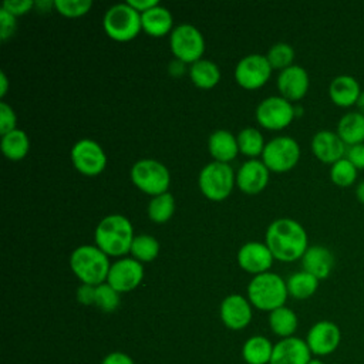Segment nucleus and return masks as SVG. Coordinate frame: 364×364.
Returning a JSON list of instances; mask_svg holds the SVG:
<instances>
[{"instance_id":"79ce46f5","label":"nucleus","mask_w":364,"mask_h":364,"mask_svg":"<svg viewBox=\"0 0 364 364\" xmlns=\"http://www.w3.org/2000/svg\"><path fill=\"white\" fill-rule=\"evenodd\" d=\"M346 158H347L357 169H364V142L347 146Z\"/></svg>"},{"instance_id":"b1692460","label":"nucleus","mask_w":364,"mask_h":364,"mask_svg":"<svg viewBox=\"0 0 364 364\" xmlns=\"http://www.w3.org/2000/svg\"><path fill=\"white\" fill-rule=\"evenodd\" d=\"M141 24H142V31H145L148 36L155 38L165 37L166 34H171L172 30L175 28L172 13L161 4H156L155 7L142 13Z\"/></svg>"},{"instance_id":"20e7f679","label":"nucleus","mask_w":364,"mask_h":364,"mask_svg":"<svg viewBox=\"0 0 364 364\" xmlns=\"http://www.w3.org/2000/svg\"><path fill=\"white\" fill-rule=\"evenodd\" d=\"M246 297L255 309L270 313L286 306L289 297L286 280L273 272L253 276L247 284Z\"/></svg>"},{"instance_id":"ea45409f","label":"nucleus","mask_w":364,"mask_h":364,"mask_svg":"<svg viewBox=\"0 0 364 364\" xmlns=\"http://www.w3.org/2000/svg\"><path fill=\"white\" fill-rule=\"evenodd\" d=\"M4 10H7L14 17H20L31 11L33 7H36V1L33 0H7L1 4Z\"/></svg>"},{"instance_id":"5701e85b","label":"nucleus","mask_w":364,"mask_h":364,"mask_svg":"<svg viewBox=\"0 0 364 364\" xmlns=\"http://www.w3.org/2000/svg\"><path fill=\"white\" fill-rule=\"evenodd\" d=\"M208 151L213 161L230 164L240 152L237 138L228 129H216L208 138Z\"/></svg>"},{"instance_id":"37998d69","label":"nucleus","mask_w":364,"mask_h":364,"mask_svg":"<svg viewBox=\"0 0 364 364\" xmlns=\"http://www.w3.org/2000/svg\"><path fill=\"white\" fill-rule=\"evenodd\" d=\"M101 364H135V361L127 353L112 351L102 358Z\"/></svg>"},{"instance_id":"72a5a7b5","label":"nucleus","mask_w":364,"mask_h":364,"mask_svg":"<svg viewBox=\"0 0 364 364\" xmlns=\"http://www.w3.org/2000/svg\"><path fill=\"white\" fill-rule=\"evenodd\" d=\"M264 55L273 70L282 71L294 64L293 61H294L296 53H294V48L289 43L279 41V43H274L267 50V53Z\"/></svg>"},{"instance_id":"6ab92c4d","label":"nucleus","mask_w":364,"mask_h":364,"mask_svg":"<svg viewBox=\"0 0 364 364\" xmlns=\"http://www.w3.org/2000/svg\"><path fill=\"white\" fill-rule=\"evenodd\" d=\"M313 155L323 164L333 165L346 156L347 145L336 131L320 129L317 131L310 142Z\"/></svg>"},{"instance_id":"e433bc0d","label":"nucleus","mask_w":364,"mask_h":364,"mask_svg":"<svg viewBox=\"0 0 364 364\" xmlns=\"http://www.w3.org/2000/svg\"><path fill=\"white\" fill-rule=\"evenodd\" d=\"M92 7L90 0H54V9L67 18H78L85 16Z\"/></svg>"},{"instance_id":"8fccbe9b","label":"nucleus","mask_w":364,"mask_h":364,"mask_svg":"<svg viewBox=\"0 0 364 364\" xmlns=\"http://www.w3.org/2000/svg\"><path fill=\"white\" fill-rule=\"evenodd\" d=\"M307 364H326L321 358H311Z\"/></svg>"},{"instance_id":"7c9ffc66","label":"nucleus","mask_w":364,"mask_h":364,"mask_svg":"<svg viewBox=\"0 0 364 364\" xmlns=\"http://www.w3.org/2000/svg\"><path fill=\"white\" fill-rule=\"evenodd\" d=\"M239 152L245 156H249L250 159H256L257 156H262L266 142L263 138V134L255 128V127H246L240 129L236 135Z\"/></svg>"},{"instance_id":"dca6fc26","label":"nucleus","mask_w":364,"mask_h":364,"mask_svg":"<svg viewBox=\"0 0 364 364\" xmlns=\"http://www.w3.org/2000/svg\"><path fill=\"white\" fill-rule=\"evenodd\" d=\"M219 316L223 326L229 330H243L250 324L253 318V306L247 297L232 293L222 300Z\"/></svg>"},{"instance_id":"1a4fd4ad","label":"nucleus","mask_w":364,"mask_h":364,"mask_svg":"<svg viewBox=\"0 0 364 364\" xmlns=\"http://www.w3.org/2000/svg\"><path fill=\"white\" fill-rule=\"evenodd\" d=\"M300 155V145L293 136L279 135L266 142L262 161L270 172L284 173L299 164Z\"/></svg>"},{"instance_id":"9b49d317","label":"nucleus","mask_w":364,"mask_h":364,"mask_svg":"<svg viewBox=\"0 0 364 364\" xmlns=\"http://www.w3.org/2000/svg\"><path fill=\"white\" fill-rule=\"evenodd\" d=\"M273 73L266 55L253 53L242 57L233 71L235 81L239 87L247 91L259 90L267 84Z\"/></svg>"},{"instance_id":"aec40b11","label":"nucleus","mask_w":364,"mask_h":364,"mask_svg":"<svg viewBox=\"0 0 364 364\" xmlns=\"http://www.w3.org/2000/svg\"><path fill=\"white\" fill-rule=\"evenodd\" d=\"M311 358L306 340L293 336L274 343L270 364H307Z\"/></svg>"},{"instance_id":"7ed1b4c3","label":"nucleus","mask_w":364,"mask_h":364,"mask_svg":"<svg viewBox=\"0 0 364 364\" xmlns=\"http://www.w3.org/2000/svg\"><path fill=\"white\" fill-rule=\"evenodd\" d=\"M70 269L82 284L98 286L107 282L111 267L109 256H107L95 245H81L70 255Z\"/></svg>"},{"instance_id":"0eeeda50","label":"nucleus","mask_w":364,"mask_h":364,"mask_svg":"<svg viewBox=\"0 0 364 364\" xmlns=\"http://www.w3.org/2000/svg\"><path fill=\"white\" fill-rule=\"evenodd\" d=\"M102 28L114 41H131L142 31L141 14L128 3H117L105 11L102 17Z\"/></svg>"},{"instance_id":"f03ea898","label":"nucleus","mask_w":364,"mask_h":364,"mask_svg":"<svg viewBox=\"0 0 364 364\" xmlns=\"http://www.w3.org/2000/svg\"><path fill=\"white\" fill-rule=\"evenodd\" d=\"M135 237L131 220L121 213L104 216L94 230L95 246L109 257H124L131 250Z\"/></svg>"},{"instance_id":"9d476101","label":"nucleus","mask_w":364,"mask_h":364,"mask_svg":"<svg viewBox=\"0 0 364 364\" xmlns=\"http://www.w3.org/2000/svg\"><path fill=\"white\" fill-rule=\"evenodd\" d=\"M255 118L267 131H282L296 118V105L282 95H270L257 104Z\"/></svg>"},{"instance_id":"2f4dec72","label":"nucleus","mask_w":364,"mask_h":364,"mask_svg":"<svg viewBox=\"0 0 364 364\" xmlns=\"http://www.w3.org/2000/svg\"><path fill=\"white\" fill-rule=\"evenodd\" d=\"M148 218L154 223H166L175 213V198L171 192L152 196L146 206Z\"/></svg>"},{"instance_id":"c756f323","label":"nucleus","mask_w":364,"mask_h":364,"mask_svg":"<svg viewBox=\"0 0 364 364\" xmlns=\"http://www.w3.org/2000/svg\"><path fill=\"white\" fill-rule=\"evenodd\" d=\"M318 279L313 274L307 273L306 270H299L290 274L286 280L289 296L296 300H306L310 299L318 289Z\"/></svg>"},{"instance_id":"cd10ccee","label":"nucleus","mask_w":364,"mask_h":364,"mask_svg":"<svg viewBox=\"0 0 364 364\" xmlns=\"http://www.w3.org/2000/svg\"><path fill=\"white\" fill-rule=\"evenodd\" d=\"M267 321H269V327H270L272 333L280 338L293 337L299 327L297 314L294 313V310H291L287 306H282V307L270 311Z\"/></svg>"},{"instance_id":"09e8293b","label":"nucleus","mask_w":364,"mask_h":364,"mask_svg":"<svg viewBox=\"0 0 364 364\" xmlns=\"http://www.w3.org/2000/svg\"><path fill=\"white\" fill-rule=\"evenodd\" d=\"M355 107H357V111H360L361 114H364V90L361 91L357 102H355Z\"/></svg>"},{"instance_id":"f257e3e1","label":"nucleus","mask_w":364,"mask_h":364,"mask_svg":"<svg viewBox=\"0 0 364 364\" xmlns=\"http://www.w3.org/2000/svg\"><path fill=\"white\" fill-rule=\"evenodd\" d=\"M264 243L274 260L290 263L301 259L309 247V235L304 226L291 218L274 219L266 229Z\"/></svg>"},{"instance_id":"49530a36","label":"nucleus","mask_w":364,"mask_h":364,"mask_svg":"<svg viewBox=\"0 0 364 364\" xmlns=\"http://www.w3.org/2000/svg\"><path fill=\"white\" fill-rule=\"evenodd\" d=\"M7 91H9V78H7L6 73L1 71L0 73V97L4 98Z\"/></svg>"},{"instance_id":"473e14b6","label":"nucleus","mask_w":364,"mask_h":364,"mask_svg":"<svg viewBox=\"0 0 364 364\" xmlns=\"http://www.w3.org/2000/svg\"><path fill=\"white\" fill-rule=\"evenodd\" d=\"M159 249L161 246L155 236L148 233H141V235H135L131 245L129 255L131 257H134L135 260L144 264V263L154 262L159 255Z\"/></svg>"},{"instance_id":"de8ad7c7","label":"nucleus","mask_w":364,"mask_h":364,"mask_svg":"<svg viewBox=\"0 0 364 364\" xmlns=\"http://www.w3.org/2000/svg\"><path fill=\"white\" fill-rule=\"evenodd\" d=\"M355 198L364 205V181L357 183V186H355Z\"/></svg>"},{"instance_id":"c9c22d12","label":"nucleus","mask_w":364,"mask_h":364,"mask_svg":"<svg viewBox=\"0 0 364 364\" xmlns=\"http://www.w3.org/2000/svg\"><path fill=\"white\" fill-rule=\"evenodd\" d=\"M121 293L111 287L107 282L95 286V303L94 306L104 313H112L119 307Z\"/></svg>"},{"instance_id":"58836bf2","label":"nucleus","mask_w":364,"mask_h":364,"mask_svg":"<svg viewBox=\"0 0 364 364\" xmlns=\"http://www.w3.org/2000/svg\"><path fill=\"white\" fill-rule=\"evenodd\" d=\"M17 28V17L10 14L3 7L0 9V40L7 41L14 36Z\"/></svg>"},{"instance_id":"4c0bfd02","label":"nucleus","mask_w":364,"mask_h":364,"mask_svg":"<svg viewBox=\"0 0 364 364\" xmlns=\"http://www.w3.org/2000/svg\"><path fill=\"white\" fill-rule=\"evenodd\" d=\"M17 128V114L6 101L0 102V134L4 135Z\"/></svg>"},{"instance_id":"39448f33","label":"nucleus","mask_w":364,"mask_h":364,"mask_svg":"<svg viewBox=\"0 0 364 364\" xmlns=\"http://www.w3.org/2000/svg\"><path fill=\"white\" fill-rule=\"evenodd\" d=\"M235 185L236 172L230 164L212 161L206 164L198 175V186L200 193L212 202H222L228 199Z\"/></svg>"},{"instance_id":"a211bd4d","label":"nucleus","mask_w":364,"mask_h":364,"mask_svg":"<svg viewBox=\"0 0 364 364\" xmlns=\"http://www.w3.org/2000/svg\"><path fill=\"white\" fill-rule=\"evenodd\" d=\"M270 171L262 159L245 161L236 172V186L246 195L263 192L269 183Z\"/></svg>"},{"instance_id":"393cba45","label":"nucleus","mask_w":364,"mask_h":364,"mask_svg":"<svg viewBox=\"0 0 364 364\" xmlns=\"http://www.w3.org/2000/svg\"><path fill=\"white\" fill-rule=\"evenodd\" d=\"M336 132L347 146L364 142V114L360 111L343 114L337 122Z\"/></svg>"},{"instance_id":"4be33fe9","label":"nucleus","mask_w":364,"mask_h":364,"mask_svg":"<svg viewBox=\"0 0 364 364\" xmlns=\"http://www.w3.org/2000/svg\"><path fill=\"white\" fill-rule=\"evenodd\" d=\"M360 82L355 77L350 74L336 75L328 84V97L337 107H351L355 105L361 94Z\"/></svg>"},{"instance_id":"412c9836","label":"nucleus","mask_w":364,"mask_h":364,"mask_svg":"<svg viewBox=\"0 0 364 364\" xmlns=\"http://www.w3.org/2000/svg\"><path fill=\"white\" fill-rule=\"evenodd\" d=\"M300 260H301V269L313 274L318 280L327 279L331 274L336 264L333 252L323 245L309 246Z\"/></svg>"},{"instance_id":"a878e982","label":"nucleus","mask_w":364,"mask_h":364,"mask_svg":"<svg viewBox=\"0 0 364 364\" xmlns=\"http://www.w3.org/2000/svg\"><path fill=\"white\" fill-rule=\"evenodd\" d=\"M188 74L192 84L200 90H212L220 81V70L216 63L200 58L188 67Z\"/></svg>"},{"instance_id":"6e6552de","label":"nucleus","mask_w":364,"mask_h":364,"mask_svg":"<svg viewBox=\"0 0 364 364\" xmlns=\"http://www.w3.org/2000/svg\"><path fill=\"white\" fill-rule=\"evenodd\" d=\"M169 47L173 57L185 64H193L203 58L205 37L198 27L189 23L175 26L169 34Z\"/></svg>"},{"instance_id":"bb28decb","label":"nucleus","mask_w":364,"mask_h":364,"mask_svg":"<svg viewBox=\"0 0 364 364\" xmlns=\"http://www.w3.org/2000/svg\"><path fill=\"white\" fill-rule=\"evenodd\" d=\"M274 344L264 336L255 334L242 346V358L246 364H270Z\"/></svg>"},{"instance_id":"a19ab883","label":"nucleus","mask_w":364,"mask_h":364,"mask_svg":"<svg viewBox=\"0 0 364 364\" xmlns=\"http://www.w3.org/2000/svg\"><path fill=\"white\" fill-rule=\"evenodd\" d=\"M75 299L82 306H94V303H95V286L81 283L75 290Z\"/></svg>"},{"instance_id":"ddd939ff","label":"nucleus","mask_w":364,"mask_h":364,"mask_svg":"<svg viewBox=\"0 0 364 364\" xmlns=\"http://www.w3.org/2000/svg\"><path fill=\"white\" fill-rule=\"evenodd\" d=\"M144 280V264L134 257H119L111 263L107 283L118 293L135 290Z\"/></svg>"},{"instance_id":"4468645a","label":"nucleus","mask_w":364,"mask_h":364,"mask_svg":"<svg viewBox=\"0 0 364 364\" xmlns=\"http://www.w3.org/2000/svg\"><path fill=\"white\" fill-rule=\"evenodd\" d=\"M306 343L313 355L326 357L333 354L341 343V330L331 320H318L307 331Z\"/></svg>"},{"instance_id":"2eb2a0df","label":"nucleus","mask_w":364,"mask_h":364,"mask_svg":"<svg viewBox=\"0 0 364 364\" xmlns=\"http://www.w3.org/2000/svg\"><path fill=\"white\" fill-rule=\"evenodd\" d=\"M236 260L242 270L250 273L252 276H257L270 272L274 257L264 242L250 240L239 247Z\"/></svg>"},{"instance_id":"f3484780","label":"nucleus","mask_w":364,"mask_h":364,"mask_svg":"<svg viewBox=\"0 0 364 364\" xmlns=\"http://www.w3.org/2000/svg\"><path fill=\"white\" fill-rule=\"evenodd\" d=\"M276 85L279 90V95L290 102H296L306 97L310 87V77L304 67L293 64L279 71Z\"/></svg>"},{"instance_id":"c85d7f7f","label":"nucleus","mask_w":364,"mask_h":364,"mask_svg":"<svg viewBox=\"0 0 364 364\" xmlns=\"http://www.w3.org/2000/svg\"><path fill=\"white\" fill-rule=\"evenodd\" d=\"M0 148L3 155L13 162L21 161L27 156L30 151V139L26 131L16 128L4 135H1Z\"/></svg>"},{"instance_id":"a18cd8bd","label":"nucleus","mask_w":364,"mask_h":364,"mask_svg":"<svg viewBox=\"0 0 364 364\" xmlns=\"http://www.w3.org/2000/svg\"><path fill=\"white\" fill-rule=\"evenodd\" d=\"M188 71V68H186V64L185 63H182V61H179V60H173V61H171V64L168 65V73L172 75V77H179V75H182L183 73H186Z\"/></svg>"},{"instance_id":"c03bdc74","label":"nucleus","mask_w":364,"mask_h":364,"mask_svg":"<svg viewBox=\"0 0 364 364\" xmlns=\"http://www.w3.org/2000/svg\"><path fill=\"white\" fill-rule=\"evenodd\" d=\"M132 9H135L139 14L148 11L149 9L155 7L156 4H159L156 0H129L127 1Z\"/></svg>"},{"instance_id":"423d86ee","label":"nucleus","mask_w":364,"mask_h":364,"mask_svg":"<svg viewBox=\"0 0 364 364\" xmlns=\"http://www.w3.org/2000/svg\"><path fill=\"white\" fill-rule=\"evenodd\" d=\"M132 185L141 192L152 196L169 192L171 172L158 159L142 158L138 159L129 171Z\"/></svg>"},{"instance_id":"f8f14e48","label":"nucleus","mask_w":364,"mask_h":364,"mask_svg":"<svg viewBox=\"0 0 364 364\" xmlns=\"http://www.w3.org/2000/svg\"><path fill=\"white\" fill-rule=\"evenodd\" d=\"M71 162L75 171L84 176H98L107 168V154L94 139H78L71 148Z\"/></svg>"},{"instance_id":"f704fd0d","label":"nucleus","mask_w":364,"mask_h":364,"mask_svg":"<svg viewBox=\"0 0 364 364\" xmlns=\"http://www.w3.org/2000/svg\"><path fill=\"white\" fill-rule=\"evenodd\" d=\"M357 176L358 169L346 156L330 165V179L337 186H351L357 181Z\"/></svg>"}]
</instances>
